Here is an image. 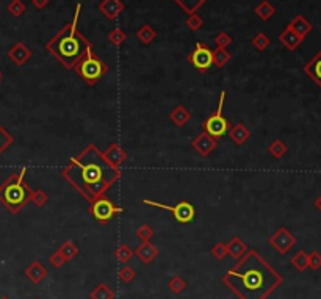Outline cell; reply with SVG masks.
Returning <instances> with one entry per match:
<instances>
[{
	"label": "cell",
	"mask_w": 321,
	"mask_h": 299,
	"mask_svg": "<svg viewBox=\"0 0 321 299\" xmlns=\"http://www.w3.org/2000/svg\"><path fill=\"white\" fill-rule=\"evenodd\" d=\"M61 176L88 202H93L119 180L121 169L110 165L98 146L88 144L61 169Z\"/></svg>",
	"instance_id": "1"
},
{
	"label": "cell",
	"mask_w": 321,
	"mask_h": 299,
	"mask_svg": "<svg viewBox=\"0 0 321 299\" xmlns=\"http://www.w3.org/2000/svg\"><path fill=\"white\" fill-rule=\"evenodd\" d=\"M282 282V274L254 249L222 276V284L238 299H266Z\"/></svg>",
	"instance_id": "2"
},
{
	"label": "cell",
	"mask_w": 321,
	"mask_h": 299,
	"mask_svg": "<svg viewBox=\"0 0 321 299\" xmlns=\"http://www.w3.org/2000/svg\"><path fill=\"white\" fill-rule=\"evenodd\" d=\"M80 11H82V5L77 4L74 21L68 22L45 42V51L66 69H74L78 61L93 51L89 39L77 28Z\"/></svg>",
	"instance_id": "3"
},
{
	"label": "cell",
	"mask_w": 321,
	"mask_h": 299,
	"mask_svg": "<svg viewBox=\"0 0 321 299\" xmlns=\"http://www.w3.org/2000/svg\"><path fill=\"white\" fill-rule=\"evenodd\" d=\"M25 174L27 168H22L0 185V204H4L13 215H18L30 202L31 188L25 183Z\"/></svg>",
	"instance_id": "4"
},
{
	"label": "cell",
	"mask_w": 321,
	"mask_h": 299,
	"mask_svg": "<svg viewBox=\"0 0 321 299\" xmlns=\"http://www.w3.org/2000/svg\"><path fill=\"white\" fill-rule=\"evenodd\" d=\"M74 69L78 74V77L89 86L101 82V78L108 72L107 63H104L99 57H96L93 54V51L88 52L82 60H80L78 65Z\"/></svg>",
	"instance_id": "5"
},
{
	"label": "cell",
	"mask_w": 321,
	"mask_h": 299,
	"mask_svg": "<svg viewBox=\"0 0 321 299\" xmlns=\"http://www.w3.org/2000/svg\"><path fill=\"white\" fill-rule=\"evenodd\" d=\"M224 101H226V91H221L216 110L202 122V129H204V132L208 133L210 136H213L215 139L224 136V135L227 133V130L231 129V122H229L226 118H224V115H222Z\"/></svg>",
	"instance_id": "6"
},
{
	"label": "cell",
	"mask_w": 321,
	"mask_h": 299,
	"mask_svg": "<svg viewBox=\"0 0 321 299\" xmlns=\"http://www.w3.org/2000/svg\"><path fill=\"white\" fill-rule=\"evenodd\" d=\"M91 206H89V213L91 216L96 219L98 223L101 224H108L111 219H113L118 213H122L124 209L122 207H118L116 204L111 201L110 197H107L105 194L98 197L96 201L89 202Z\"/></svg>",
	"instance_id": "7"
},
{
	"label": "cell",
	"mask_w": 321,
	"mask_h": 299,
	"mask_svg": "<svg viewBox=\"0 0 321 299\" xmlns=\"http://www.w3.org/2000/svg\"><path fill=\"white\" fill-rule=\"evenodd\" d=\"M143 204L144 206H151V207H157V209H163L166 212H171L172 216L175 218V221L180 223V224H188L191 223L193 219H195V207L191 206L190 202L187 201H180L177 202L175 206H166V204H162V202H157V201H152V199H143Z\"/></svg>",
	"instance_id": "8"
},
{
	"label": "cell",
	"mask_w": 321,
	"mask_h": 299,
	"mask_svg": "<svg viewBox=\"0 0 321 299\" xmlns=\"http://www.w3.org/2000/svg\"><path fill=\"white\" fill-rule=\"evenodd\" d=\"M188 63L199 72H207L213 65V51L204 42H196L195 51L188 55Z\"/></svg>",
	"instance_id": "9"
},
{
	"label": "cell",
	"mask_w": 321,
	"mask_h": 299,
	"mask_svg": "<svg viewBox=\"0 0 321 299\" xmlns=\"http://www.w3.org/2000/svg\"><path fill=\"white\" fill-rule=\"evenodd\" d=\"M296 243V238L290 233V230H287L285 227L278 229L274 233L271 235L269 238V244L274 247L279 254H287Z\"/></svg>",
	"instance_id": "10"
},
{
	"label": "cell",
	"mask_w": 321,
	"mask_h": 299,
	"mask_svg": "<svg viewBox=\"0 0 321 299\" xmlns=\"http://www.w3.org/2000/svg\"><path fill=\"white\" fill-rule=\"evenodd\" d=\"M216 146H218V139H215L213 136H210L205 132L199 133L196 138H193V141H191V147L202 157H208L216 149Z\"/></svg>",
	"instance_id": "11"
},
{
	"label": "cell",
	"mask_w": 321,
	"mask_h": 299,
	"mask_svg": "<svg viewBox=\"0 0 321 299\" xmlns=\"http://www.w3.org/2000/svg\"><path fill=\"white\" fill-rule=\"evenodd\" d=\"M8 58L14 63L16 66H24L25 63L31 58V51L24 42H16L8 51Z\"/></svg>",
	"instance_id": "12"
},
{
	"label": "cell",
	"mask_w": 321,
	"mask_h": 299,
	"mask_svg": "<svg viewBox=\"0 0 321 299\" xmlns=\"http://www.w3.org/2000/svg\"><path fill=\"white\" fill-rule=\"evenodd\" d=\"M98 8L107 19L115 21L118 16L125 10V5L121 2V0H102Z\"/></svg>",
	"instance_id": "13"
},
{
	"label": "cell",
	"mask_w": 321,
	"mask_h": 299,
	"mask_svg": "<svg viewBox=\"0 0 321 299\" xmlns=\"http://www.w3.org/2000/svg\"><path fill=\"white\" fill-rule=\"evenodd\" d=\"M24 274L31 282V284L38 285V284H41V282L47 277V274H49V270H47L45 266L42 263H39V262H31L27 266V268H25Z\"/></svg>",
	"instance_id": "14"
},
{
	"label": "cell",
	"mask_w": 321,
	"mask_h": 299,
	"mask_svg": "<svg viewBox=\"0 0 321 299\" xmlns=\"http://www.w3.org/2000/svg\"><path fill=\"white\" fill-rule=\"evenodd\" d=\"M104 157L110 165L119 168L127 160V152L118 143H113L107 147V151H104Z\"/></svg>",
	"instance_id": "15"
},
{
	"label": "cell",
	"mask_w": 321,
	"mask_h": 299,
	"mask_svg": "<svg viewBox=\"0 0 321 299\" xmlns=\"http://www.w3.org/2000/svg\"><path fill=\"white\" fill-rule=\"evenodd\" d=\"M227 135L231 138V141L235 146H242L246 141L251 138V132L248 130V127L243 122H237L234 125H231V129L227 130Z\"/></svg>",
	"instance_id": "16"
},
{
	"label": "cell",
	"mask_w": 321,
	"mask_h": 299,
	"mask_svg": "<svg viewBox=\"0 0 321 299\" xmlns=\"http://www.w3.org/2000/svg\"><path fill=\"white\" fill-rule=\"evenodd\" d=\"M133 253L144 265H151L154 262V259L158 256V249L151 241H141V244L133 251Z\"/></svg>",
	"instance_id": "17"
},
{
	"label": "cell",
	"mask_w": 321,
	"mask_h": 299,
	"mask_svg": "<svg viewBox=\"0 0 321 299\" xmlns=\"http://www.w3.org/2000/svg\"><path fill=\"white\" fill-rule=\"evenodd\" d=\"M304 72L321 88V51L304 66Z\"/></svg>",
	"instance_id": "18"
},
{
	"label": "cell",
	"mask_w": 321,
	"mask_h": 299,
	"mask_svg": "<svg viewBox=\"0 0 321 299\" xmlns=\"http://www.w3.org/2000/svg\"><path fill=\"white\" fill-rule=\"evenodd\" d=\"M226 246H227V256H231L234 260H240L249 251L245 241L240 237H237V235L231 238L229 243H226Z\"/></svg>",
	"instance_id": "19"
},
{
	"label": "cell",
	"mask_w": 321,
	"mask_h": 299,
	"mask_svg": "<svg viewBox=\"0 0 321 299\" xmlns=\"http://www.w3.org/2000/svg\"><path fill=\"white\" fill-rule=\"evenodd\" d=\"M287 27H290L295 33L299 36V38H306L309 33H310V30H312V24L304 18V16H301V14H298V16H295L293 18V21L288 24Z\"/></svg>",
	"instance_id": "20"
},
{
	"label": "cell",
	"mask_w": 321,
	"mask_h": 299,
	"mask_svg": "<svg viewBox=\"0 0 321 299\" xmlns=\"http://www.w3.org/2000/svg\"><path fill=\"white\" fill-rule=\"evenodd\" d=\"M169 119L174 125H177V127H184V125H187L191 119V113L190 110L185 108L184 105H177L172 112L169 113Z\"/></svg>",
	"instance_id": "21"
},
{
	"label": "cell",
	"mask_w": 321,
	"mask_h": 299,
	"mask_svg": "<svg viewBox=\"0 0 321 299\" xmlns=\"http://www.w3.org/2000/svg\"><path fill=\"white\" fill-rule=\"evenodd\" d=\"M279 41H281V44H284L287 47L288 51H295L296 47L302 42V38H299L290 27H287L279 35Z\"/></svg>",
	"instance_id": "22"
},
{
	"label": "cell",
	"mask_w": 321,
	"mask_h": 299,
	"mask_svg": "<svg viewBox=\"0 0 321 299\" xmlns=\"http://www.w3.org/2000/svg\"><path fill=\"white\" fill-rule=\"evenodd\" d=\"M115 297H116V293L111 290L105 282L98 284L89 293V299H115Z\"/></svg>",
	"instance_id": "23"
},
{
	"label": "cell",
	"mask_w": 321,
	"mask_h": 299,
	"mask_svg": "<svg viewBox=\"0 0 321 299\" xmlns=\"http://www.w3.org/2000/svg\"><path fill=\"white\" fill-rule=\"evenodd\" d=\"M136 38L144 44V45H149L155 38H157V31L152 28V25L144 24L136 30Z\"/></svg>",
	"instance_id": "24"
},
{
	"label": "cell",
	"mask_w": 321,
	"mask_h": 299,
	"mask_svg": "<svg viewBox=\"0 0 321 299\" xmlns=\"http://www.w3.org/2000/svg\"><path fill=\"white\" fill-rule=\"evenodd\" d=\"M255 14L259 16V18L262 19V21H269L272 16H274V13H276V8L272 7L268 0H262V2L255 7Z\"/></svg>",
	"instance_id": "25"
},
{
	"label": "cell",
	"mask_w": 321,
	"mask_h": 299,
	"mask_svg": "<svg viewBox=\"0 0 321 299\" xmlns=\"http://www.w3.org/2000/svg\"><path fill=\"white\" fill-rule=\"evenodd\" d=\"M58 251L61 253V256L64 257V260H66V262H71V260L75 259V257L78 256V253H80L78 246H77L75 243H72L71 240H66V241H64V243L58 247Z\"/></svg>",
	"instance_id": "26"
},
{
	"label": "cell",
	"mask_w": 321,
	"mask_h": 299,
	"mask_svg": "<svg viewBox=\"0 0 321 299\" xmlns=\"http://www.w3.org/2000/svg\"><path fill=\"white\" fill-rule=\"evenodd\" d=\"M175 4H177L187 14L191 13H196L199 8H202L208 0H174Z\"/></svg>",
	"instance_id": "27"
},
{
	"label": "cell",
	"mask_w": 321,
	"mask_h": 299,
	"mask_svg": "<svg viewBox=\"0 0 321 299\" xmlns=\"http://www.w3.org/2000/svg\"><path fill=\"white\" fill-rule=\"evenodd\" d=\"M231 58L232 55L227 49H219V47H216L213 51V65L216 68H224L231 61Z\"/></svg>",
	"instance_id": "28"
},
{
	"label": "cell",
	"mask_w": 321,
	"mask_h": 299,
	"mask_svg": "<svg viewBox=\"0 0 321 299\" xmlns=\"http://www.w3.org/2000/svg\"><path fill=\"white\" fill-rule=\"evenodd\" d=\"M133 256H135L133 249H132L130 246H128V244H125V243L119 244L118 249L115 251V257H116V260H118L119 263H127Z\"/></svg>",
	"instance_id": "29"
},
{
	"label": "cell",
	"mask_w": 321,
	"mask_h": 299,
	"mask_svg": "<svg viewBox=\"0 0 321 299\" xmlns=\"http://www.w3.org/2000/svg\"><path fill=\"white\" fill-rule=\"evenodd\" d=\"M292 265L295 266V268L298 271H306L309 268V254L304 253V251H299V253H296L292 259Z\"/></svg>",
	"instance_id": "30"
},
{
	"label": "cell",
	"mask_w": 321,
	"mask_h": 299,
	"mask_svg": "<svg viewBox=\"0 0 321 299\" xmlns=\"http://www.w3.org/2000/svg\"><path fill=\"white\" fill-rule=\"evenodd\" d=\"M30 202L33 204L35 207H44L47 202H49V194H47L44 190H31L30 191Z\"/></svg>",
	"instance_id": "31"
},
{
	"label": "cell",
	"mask_w": 321,
	"mask_h": 299,
	"mask_svg": "<svg viewBox=\"0 0 321 299\" xmlns=\"http://www.w3.org/2000/svg\"><path fill=\"white\" fill-rule=\"evenodd\" d=\"M287 151H288L287 144L282 143L281 139L272 141V143L269 144V147H268V152H269L272 157H274V159H282V157L287 154Z\"/></svg>",
	"instance_id": "32"
},
{
	"label": "cell",
	"mask_w": 321,
	"mask_h": 299,
	"mask_svg": "<svg viewBox=\"0 0 321 299\" xmlns=\"http://www.w3.org/2000/svg\"><path fill=\"white\" fill-rule=\"evenodd\" d=\"M125 39H127V33H125L122 28H119V27L113 28L108 33V41L113 44V45H116V47H119L121 44H124Z\"/></svg>",
	"instance_id": "33"
},
{
	"label": "cell",
	"mask_w": 321,
	"mask_h": 299,
	"mask_svg": "<svg viewBox=\"0 0 321 299\" xmlns=\"http://www.w3.org/2000/svg\"><path fill=\"white\" fill-rule=\"evenodd\" d=\"M168 288L174 293V294H180L182 291H185L187 288V282L180 277V276H174L168 280Z\"/></svg>",
	"instance_id": "34"
},
{
	"label": "cell",
	"mask_w": 321,
	"mask_h": 299,
	"mask_svg": "<svg viewBox=\"0 0 321 299\" xmlns=\"http://www.w3.org/2000/svg\"><path fill=\"white\" fill-rule=\"evenodd\" d=\"M13 141H14L13 135L8 133V132L5 130L4 125L0 124V155H2V154L13 144Z\"/></svg>",
	"instance_id": "35"
},
{
	"label": "cell",
	"mask_w": 321,
	"mask_h": 299,
	"mask_svg": "<svg viewBox=\"0 0 321 299\" xmlns=\"http://www.w3.org/2000/svg\"><path fill=\"white\" fill-rule=\"evenodd\" d=\"M25 4L22 2V0H11V2L8 4L7 10L11 16H14V18H19V16H22L25 13Z\"/></svg>",
	"instance_id": "36"
},
{
	"label": "cell",
	"mask_w": 321,
	"mask_h": 299,
	"mask_svg": "<svg viewBox=\"0 0 321 299\" xmlns=\"http://www.w3.org/2000/svg\"><path fill=\"white\" fill-rule=\"evenodd\" d=\"M204 25V19L201 18V16L198 13H191L188 14V18H187V27L191 30V31H198L201 30Z\"/></svg>",
	"instance_id": "37"
},
{
	"label": "cell",
	"mask_w": 321,
	"mask_h": 299,
	"mask_svg": "<svg viewBox=\"0 0 321 299\" xmlns=\"http://www.w3.org/2000/svg\"><path fill=\"white\" fill-rule=\"evenodd\" d=\"M118 276H119V280L122 282V284H130V282H132V280L135 279L136 273H135V270L132 268V266H128V265H124V266H122V268L119 270Z\"/></svg>",
	"instance_id": "38"
},
{
	"label": "cell",
	"mask_w": 321,
	"mask_h": 299,
	"mask_svg": "<svg viewBox=\"0 0 321 299\" xmlns=\"http://www.w3.org/2000/svg\"><path fill=\"white\" fill-rule=\"evenodd\" d=\"M252 45L255 47L257 51H265L266 47L269 45V38L266 33H263V31H260V33H257L254 38H252Z\"/></svg>",
	"instance_id": "39"
},
{
	"label": "cell",
	"mask_w": 321,
	"mask_h": 299,
	"mask_svg": "<svg viewBox=\"0 0 321 299\" xmlns=\"http://www.w3.org/2000/svg\"><path fill=\"white\" fill-rule=\"evenodd\" d=\"M210 253H212V256H213L216 260H224V259L227 257V246H226V243L218 241V243H215V244L212 246Z\"/></svg>",
	"instance_id": "40"
},
{
	"label": "cell",
	"mask_w": 321,
	"mask_h": 299,
	"mask_svg": "<svg viewBox=\"0 0 321 299\" xmlns=\"http://www.w3.org/2000/svg\"><path fill=\"white\" fill-rule=\"evenodd\" d=\"M154 229L148 224H141L138 229H136V237L141 240V241H151V238H154Z\"/></svg>",
	"instance_id": "41"
},
{
	"label": "cell",
	"mask_w": 321,
	"mask_h": 299,
	"mask_svg": "<svg viewBox=\"0 0 321 299\" xmlns=\"http://www.w3.org/2000/svg\"><path fill=\"white\" fill-rule=\"evenodd\" d=\"M215 44H216V47H219V49H227V47L232 44V38L229 33H226V31H219V33L215 36Z\"/></svg>",
	"instance_id": "42"
},
{
	"label": "cell",
	"mask_w": 321,
	"mask_h": 299,
	"mask_svg": "<svg viewBox=\"0 0 321 299\" xmlns=\"http://www.w3.org/2000/svg\"><path fill=\"white\" fill-rule=\"evenodd\" d=\"M49 263H52L54 268H61V266H63L64 263H68V262L64 260V257L61 256L60 251H55V253L49 257Z\"/></svg>",
	"instance_id": "43"
},
{
	"label": "cell",
	"mask_w": 321,
	"mask_h": 299,
	"mask_svg": "<svg viewBox=\"0 0 321 299\" xmlns=\"http://www.w3.org/2000/svg\"><path fill=\"white\" fill-rule=\"evenodd\" d=\"M309 268L312 270H319L321 268V254L313 251L309 254Z\"/></svg>",
	"instance_id": "44"
},
{
	"label": "cell",
	"mask_w": 321,
	"mask_h": 299,
	"mask_svg": "<svg viewBox=\"0 0 321 299\" xmlns=\"http://www.w3.org/2000/svg\"><path fill=\"white\" fill-rule=\"evenodd\" d=\"M31 5H33L36 10H44L47 5H49V0H31Z\"/></svg>",
	"instance_id": "45"
},
{
	"label": "cell",
	"mask_w": 321,
	"mask_h": 299,
	"mask_svg": "<svg viewBox=\"0 0 321 299\" xmlns=\"http://www.w3.org/2000/svg\"><path fill=\"white\" fill-rule=\"evenodd\" d=\"M315 207L321 212V196H318V197L315 199Z\"/></svg>",
	"instance_id": "46"
},
{
	"label": "cell",
	"mask_w": 321,
	"mask_h": 299,
	"mask_svg": "<svg viewBox=\"0 0 321 299\" xmlns=\"http://www.w3.org/2000/svg\"><path fill=\"white\" fill-rule=\"evenodd\" d=\"M0 299H10L8 296H2V297H0Z\"/></svg>",
	"instance_id": "47"
},
{
	"label": "cell",
	"mask_w": 321,
	"mask_h": 299,
	"mask_svg": "<svg viewBox=\"0 0 321 299\" xmlns=\"http://www.w3.org/2000/svg\"><path fill=\"white\" fill-rule=\"evenodd\" d=\"M0 82H2V72H0Z\"/></svg>",
	"instance_id": "48"
},
{
	"label": "cell",
	"mask_w": 321,
	"mask_h": 299,
	"mask_svg": "<svg viewBox=\"0 0 321 299\" xmlns=\"http://www.w3.org/2000/svg\"><path fill=\"white\" fill-rule=\"evenodd\" d=\"M35 299H39V297H35Z\"/></svg>",
	"instance_id": "49"
}]
</instances>
